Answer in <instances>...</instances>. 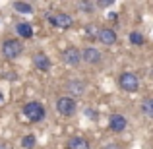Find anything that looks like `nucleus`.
I'll return each mask as SVG.
<instances>
[{"instance_id": "f257e3e1", "label": "nucleus", "mask_w": 153, "mask_h": 149, "mask_svg": "<svg viewBox=\"0 0 153 149\" xmlns=\"http://www.w3.org/2000/svg\"><path fill=\"white\" fill-rule=\"evenodd\" d=\"M22 110H23V116H25L29 122H41L47 114L45 107H43L39 101H29V103H25Z\"/></svg>"}, {"instance_id": "f03ea898", "label": "nucleus", "mask_w": 153, "mask_h": 149, "mask_svg": "<svg viewBox=\"0 0 153 149\" xmlns=\"http://www.w3.org/2000/svg\"><path fill=\"white\" fill-rule=\"evenodd\" d=\"M118 87L122 91H128V93H134L140 87V78L134 74V72H122L118 76Z\"/></svg>"}, {"instance_id": "7ed1b4c3", "label": "nucleus", "mask_w": 153, "mask_h": 149, "mask_svg": "<svg viewBox=\"0 0 153 149\" xmlns=\"http://www.w3.org/2000/svg\"><path fill=\"white\" fill-rule=\"evenodd\" d=\"M22 52H23V45H22V41H18V39H6V41L2 43L4 58L16 60L18 56H22Z\"/></svg>"}, {"instance_id": "20e7f679", "label": "nucleus", "mask_w": 153, "mask_h": 149, "mask_svg": "<svg viewBox=\"0 0 153 149\" xmlns=\"http://www.w3.org/2000/svg\"><path fill=\"white\" fill-rule=\"evenodd\" d=\"M49 23L56 29H70L74 25V18L66 12H58V14H52L49 16Z\"/></svg>"}, {"instance_id": "39448f33", "label": "nucleus", "mask_w": 153, "mask_h": 149, "mask_svg": "<svg viewBox=\"0 0 153 149\" xmlns=\"http://www.w3.org/2000/svg\"><path fill=\"white\" fill-rule=\"evenodd\" d=\"M56 112L62 116H72L76 112V101L74 97H58L56 99Z\"/></svg>"}, {"instance_id": "423d86ee", "label": "nucleus", "mask_w": 153, "mask_h": 149, "mask_svg": "<svg viewBox=\"0 0 153 149\" xmlns=\"http://www.w3.org/2000/svg\"><path fill=\"white\" fill-rule=\"evenodd\" d=\"M62 60L66 64H70V66H78V64L83 60V54H82V50H79L78 47H68V49L62 50Z\"/></svg>"}, {"instance_id": "0eeeda50", "label": "nucleus", "mask_w": 153, "mask_h": 149, "mask_svg": "<svg viewBox=\"0 0 153 149\" xmlns=\"http://www.w3.org/2000/svg\"><path fill=\"white\" fill-rule=\"evenodd\" d=\"M128 126V120L124 114H118V112H114V114L108 116V128H111V132H124Z\"/></svg>"}, {"instance_id": "6e6552de", "label": "nucleus", "mask_w": 153, "mask_h": 149, "mask_svg": "<svg viewBox=\"0 0 153 149\" xmlns=\"http://www.w3.org/2000/svg\"><path fill=\"white\" fill-rule=\"evenodd\" d=\"M97 39L103 43V45H107V47H111V45H114L116 43V31L114 29H111V27H103V29H99L97 31Z\"/></svg>"}, {"instance_id": "1a4fd4ad", "label": "nucleus", "mask_w": 153, "mask_h": 149, "mask_svg": "<svg viewBox=\"0 0 153 149\" xmlns=\"http://www.w3.org/2000/svg\"><path fill=\"white\" fill-rule=\"evenodd\" d=\"M33 66L37 68V70H41V72H47V70H51L52 62H51V58L45 54V52H35L33 54Z\"/></svg>"}, {"instance_id": "9d476101", "label": "nucleus", "mask_w": 153, "mask_h": 149, "mask_svg": "<svg viewBox=\"0 0 153 149\" xmlns=\"http://www.w3.org/2000/svg\"><path fill=\"white\" fill-rule=\"evenodd\" d=\"M82 54H83V62H87V64H99L101 62V52H99L97 49H93V47L83 49Z\"/></svg>"}, {"instance_id": "9b49d317", "label": "nucleus", "mask_w": 153, "mask_h": 149, "mask_svg": "<svg viewBox=\"0 0 153 149\" xmlns=\"http://www.w3.org/2000/svg\"><path fill=\"white\" fill-rule=\"evenodd\" d=\"M66 149H91L89 147V142L82 136H74L66 142Z\"/></svg>"}, {"instance_id": "f8f14e48", "label": "nucleus", "mask_w": 153, "mask_h": 149, "mask_svg": "<svg viewBox=\"0 0 153 149\" xmlns=\"http://www.w3.org/2000/svg\"><path fill=\"white\" fill-rule=\"evenodd\" d=\"M16 31H18V35L22 39H31V37H33V25L27 23V21L18 23V25H16Z\"/></svg>"}, {"instance_id": "ddd939ff", "label": "nucleus", "mask_w": 153, "mask_h": 149, "mask_svg": "<svg viewBox=\"0 0 153 149\" xmlns=\"http://www.w3.org/2000/svg\"><path fill=\"white\" fill-rule=\"evenodd\" d=\"M68 89H70L74 95H83V91H85V83L78 82V79H72V82H68Z\"/></svg>"}, {"instance_id": "4468645a", "label": "nucleus", "mask_w": 153, "mask_h": 149, "mask_svg": "<svg viewBox=\"0 0 153 149\" xmlns=\"http://www.w3.org/2000/svg\"><path fill=\"white\" fill-rule=\"evenodd\" d=\"M142 114L143 116H147V118H153V99L151 97H147V99H143L142 101Z\"/></svg>"}, {"instance_id": "2eb2a0df", "label": "nucleus", "mask_w": 153, "mask_h": 149, "mask_svg": "<svg viewBox=\"0 0 153 149\" xmlns=\"http://www.w3.org/2000/svg\"><path fill=\"white\" fill-rule=\"evenodd\" d=\"M14 10L16 12H19V14H33V6H31V4L29 2H19V0H18V2H14Z\"/></svg>"}, {"instance_id": "dca6fc26", "label": "nucleus", "mask_w": 153, "mask_h": 149, "mask_svg": "<svg viewBox=\"0 0 153 149\" xmlns=\"http://www.w3.org/2000/svg\"><path fill=\"white\" fill-rule=\"evenodd\" d=\"M35 143H37V139H35L33 134H27V136H23V138H22V147L23 149H33Z\"/></svg>"}, {"instance_id": "f3484780", "label": "nucleus", "mask_w": 153, "mask_h": 149, "mask_svg": "<svg viewBox=\"0 0 153 149\" xmlns=\"http://www.w3.org/2000/svg\"><path fill=\"white\" fill-rule=\"evenodd\" d=\"M128 39H130L132 45H143V43H146V39H143V35L140 33V31H132V33L128 35Z\"/></svg>"}, {"instance_id": "a211bd4d", "label": "nucleus", "mask_w": 153, "mask_h": 149, "mask_svg": "<svg viewBox=\"0 0 153 149\" xmlns=\"http://www.w3.org/2000/svg\"><path fill=\"white\" fill-rule=\"evenodd\" d=\"M78 8L89 14V12H93V10H95V4H93V2H87V0H79V2H78Z\"/></svg>"}, {"instance_id": "6ab92c4d", "label": "nucleus", "mask_w": 153, "mask_h": 149, "mask_svg": "<svg viewBox=\"0 0 153 149\" xmlns=\"http://www.w3.org/2000/svg\"><path fill=\"white\" fill-rule=\"evenodd\" d=\"M85 116H87V118H89V120H97V110H91V108H85Z\"/></svg>"}, {"instance_id": "aec40b11", "label": "nucleus", "mask_w": 153, "mask_h": 149, "mask_svg": "<svg viewBox=\"0 0 153 149\" xmlns=\"http://www.w3.org/2000/svg\"><path fill=\"white\" fill-rule=\"evenodd\" d=\"M111 4H112V0H99L97 6H101V8H108Z\"/></svg>"}, {"instance_id": "412c9836", "label": "nucleus", "mask_w": 153, "mask_h": 149, "mask_svg": "<svg viewBox=\"0 0 153 149\" xmlns=\"http://www.w3.org/2000/svg\"><path fill=\"white\" fill-rule=\"evenodd\" d=\"M105 149H120V145H116V143H108V145H105Z\"/></svg>"}, {"instance_id": "4be33fe9", "label": "nucleus", "mask_w": 153, "mask_h": 149, "mask_svg": "<svg viewBox=\"0 0 153 149\" xmlns=\"http://www.w3.org/2000/svg\"><path fill=\"white\" fill-rule=\"evenodd\" d=\"M0 105H4V95L0 93Z\"/></svg>"}, {"instance_id": "5701e85b", "label": "nucleus", "mask_w": 153, "mask_h": 149, "mask_svg": "<svg viewBox=\"0 0 153 149\" xmlns=\"http://www.w3.org/2000/svg\"><path fill=\"white\" fill-rule=\"evenodd\" d=\"M0 149H6V145H4V143H0Z\"/></svg>"}]
</instances>
